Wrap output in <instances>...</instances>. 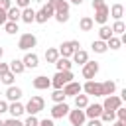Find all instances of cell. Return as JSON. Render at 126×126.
<instances>
[{"label": "cell", "instance_id": "1", "mask_svg": "<svg viewBox=\"0 0 126 126\" xmlns=\"http://www.w3.org/2000/svg\"><path fill=\"white\" fill-rule=\"evenodd\" d=\"M43 106H45V100L35 94V96H32V98L24 104V112H28V114H37V112L43 110Z\"/></svg>", "mask_w": 126, "mask_h": 126}, {"label": "cell", "instance_id": "2", "mask_svg": "<svg viewBox=\"0 0 126 126\" xmlns=\"http://www.w3.org/2000/svg\"><path fill=\"white\" fill-rule=\"evenodd\" d=\"M77 49H81V43L77 41V39H69V41H63L59 47H57V51H59V57H71Z\"/></svg>", "mask_w": 126, "mask_h": 126}, {"label": "cell", "instance_id": "3", "mask_svg": "<svg viewBox=\"0 0 126 126\" xmlns=\"http://www.w3.org/2000/svg\"><path fill=\"white\" fill-rule=\"evenodd\" d=\"M69 81H73V73L71 71H57L51 77V87L53 89H63V85H67Z\"/></svg>", "mask_w": 126, "mask_h": 126}, {"label": "cell", "instance_id": "4", "mask_svg": "<svg viewBox=\"0 0 126 126\" xmlns=\"http://www.w3.org/2000/svg\"><path fill=\"white\" fill-rule=\"evenodd\" d=\"M53 14H55V10H53V6L47 2V4H43V6L35 12V20H33V22H37V24H45L49 18H53Z\"/></svg>", "mask_w": 126, "mask_h": 126}, {"label": "cell", "instance_id": "5", "mask_svg": "<svg viewBox=\"0 0 126 126\" xmlns=\"http://www.w3.org/2000/svg\"><path fill=\"white\" fill-rule=\"evenodd\" d=\"M35 45H37V37L33 33H22L18 39V49H22V51H30Z\"/></svg>", "mask_w": 126, "mask_h": 126}, {"label": "cell", "instance_id": "6", "mask_svg": "<svg viewBox=\"0 0 126 126\" xmlns=\"http://www.w3.org/2000/svg\"><path fill=\"white\" fill-rule=\"evenodd\" d=\"M83 91L87 96H102V83H96L94 79H89L85 85H83Z\"/></svg>", "mask_w": 126, "mask_h": 126}, {"label": "cell", "instance_id": "7", "mask_svg": "<svg viewBox=\"0 0 126 126\" xmlns=\"http://www.w3.org/2000/svg\"><path fill=\"white\" fill-rule=\"evenodd\" d=\"M67 116H69L71 126H83V124H85V120H87V116H85V110H83V108L69 110V112H67Z\"/></svg>", "mask_w": 126, "mask_h": 126}, {"label": "cell", "instance_id": "8", "mask_svg": "<svg viewBox=\"0 0 126 126\" xmlns=\"http://www.w3.org/2000/svg\"><path fill=\"white\" fill-rule=\"evenodd\" d=\"M81 67H83V77H85L87 81H89V79H94L96 73H98V69H100L96 61H87V63L81 65Z\"/></svg>", "mask_w": 126, "mask_h": 126}, {"label": "cell", "instance_id": "9", "mask_svg": "<svg viewBox=\"0 0 126 126\" xmlns=\"http://www.w3.org/2000/svg\"><path fill=\"white\" fill-rule=\"evenodd\" d=\"M118 106H122V98H120V96H116V94H108V96H104L102 110H116Z\"/></svg>", "mask_w": 126, "mask_h": 126}, {"label": "cell", "instance_id": "10", "mask_svg": "<svg viewBox=\"0 0 126 126\" xmlns=\"http://www.w3.org/2000/svg\"><path fill=\"white\" fill-rule=\"evenodd\" d=\"M22 63H24L26 69H35V67L39 65V57H37V53H33V51H26V55L22 57Z\"/></svg>", "mask_w": 126, "mask_h": 126}, {"label": "cell", "instance_id": "11", "mask_svg": "<svg viewBox=\"0 0 126 126\" xmlns=\"http://www.w3.org/2000/svg\"><path fill=\"white\" fill-rule=\"evenodd\" d=\"M63 93H65V96H75V94L83 93V85L77 81H69L67 85H63Z\"/></svg>", "mask_w": 126, "mask_h": 126}, {"label": "cell", "instance_id": "12", "mask_svg": "<svg viewBox=\"0 0 126 126\" xmlns=\"http://www.w3.org/2000/svg\"><path fill=\"white\" fill-rule=\"evenodd\" d=\"M69 110L71 108H69L67 102H55L53 108H51V118H63V116H67Z\"/></svg>", "mask_w": 126, "mask_h": 126}, {"label": "cell", "instance_id": "13", "mask_svg": "<svg viewBox=\"0 0 126 126\" xmlns=\"http://www.w3.org/2000/svg\"><path fill=\"white\" fill-rule=\"evenodd\" d=\"M83 110H85V116H87V118H98V116L102 114V104H98V102L87 104Z\"/></svg>", "mask_w": 126, "mask_h": 126}, {"label": "cell", "instance_id": "14", "mask_svg": "<svg viewBox=\"0 0 126 126\" xmlns=\"http://www.w3.org/2000/svg\"><path fill=\"white\" fill-rule=\"evenodd\" d=\"M108 6H102V8H98V10H94V18H93V22H96V24H106L108 22Z\"/></svg>", "mask_w": 126, "mask_h": 126}, {"label": "cell", "instance_id": "15", "mask_svg": "<svg viewBox=\"0 0 126 126\" xmlns=\"http://www.w3.org/2000/svg\"><path fill=\"white\" fill-rule=\"evenodd\" d=\"M32 85H33V89H37V91H45V89L51 87V79H47L45 75H39V77H35V79L32 81Z\"/></svg>", "mask_w": 126, "mask_h": 126}, {"label": "cell", "instance_id": "16", "mask_svg": "<svg viewBox=\"0 0 126 126\" xmlns=\"http://www.w3.org/2000/svg\"><path fill=\"white\" fill-rule=\"evenodd\" d=\"M22 89L20 87H16V85H10L8 89H6V100H10V102H14V100H20L22 98Z\"/></svg>", "mask_w": 126, "mask_h": 126}, {"label": "cell", "instance_id": "17", "mask_svg": "<svg viewBox=\"0 0 126 126\" xmlns=\"http://www.w3.org/2000/svg\"><path fill=\"white\" fill-rule=\"evenodd\" d=\"M8 112H10L14 118H20V116L24 114V104H22L20 100H14V102L8 104Z\"/></svg>", "mask_w": 126, "mask_h": 126}, {"label": "cell", "instance_id": "18", "mask_svg": "<svg viewBox=\"0 0 126 126\" xmlns=\"http://www.w3.org/2000/svg\"><path fill=\"white\" fill-rule=\"evenodd\" d=\"M20 20L22 22H26V24H32L33 20H35V10L33 8H22V14H20Z\"/></svg>", "mask_w": 126, "mask_h": 126}, {"label": "cell", "instance_id": "19", "mask_svg": "<svg viewBox=\"0 0 126 126\" xmlns=\"http://www.w3.org/2000/svg\"><path fill=\"white\" fill-rule=\"evenodd\" d=\"M71 57H73V63H77V65H85V63L89 61V53H87L85 49H77Z\"/></svg>", "mask_w": 126, "mask_h": 126}, {"label": "cell", "instance_id": "20", "mask_svg": "<svg viewBox=\"0 0 126 126\" xmlns=\"http://www.w3.org/2000/svg\"><path fill=\"white\" fill-rule=\"evenodd\" d=\"M93 28H94V22H93L91 16H83V18L79 20V30H81V32H91Z\"/></svg>", "mask_w": 126, "mask_h": 126}, {"label": "cell", "instance_id": "21", "mask_svg": "<svg viewBox=\"0 0 126 126\" xmlns=\"http://www.w3.org/2000/svg\"><path fill=\"white\" fill-rule=\"evenodd\" d=\"M55 67H57V71H71L73 63H71V59H69V57H57Z\"/></svg>", "mask_w": 126, "mask_h": 126}, {"label": "cell", "instance_id": "22", "mask_svg": "<svg viewBox=\"0 0 126 126\" xmlns=\"http://www.w3.org/2000/svg\"><path fill=\"white\" fill-rule=\"evenodd\" d=\"M8 67H10V71H12L14 75H22V73L26 71V67H24L22 59H12V61L8 63Z\"/></svg>", "mask_w": 126, "mask_h": 126}, {"label": "cell", "instance_id": "23", "mask_svg": "<svg viewBox=\"0 0 126 126\" xmlns=\"http://www.w3.org/2000/svg\"><path fill=\"white\" fill-rule=\"evenodd\" d=\"M108 14H110L114 20H122V16H124V6H122V4H112V8H108Z\"/></svg>", "mask_w": 126, "mask_h": 126}, {"label": "cell", "instance_id": "24", "mask_svg": "<svg viewBox=\"0 0 126 126\" xmlns=\"http://www.w3.org/2000/svg\"><path fill=\"white\" fill-rule=\"evenodd\" d=\"M20 14H22V10H20L18 6H10V8L6 10V18H8L10 22H18V20H20Z\"/></svg>", "mask_w": 126, "mask_h": 126}, {"label": "cell", "instance_id": "25", "mask_svg": "<svg viewBox=\"0 0 126 126\" xmlns=\"http://www.w3.org/2000/svg\"><path fill=\"white\" fill-rule=\"evenodd\" d=\"M114 91H116V83L114 81H104L102 83V96H108V94H114Z\"/></svg>", "mask_w": 126, "mask_h": 126}, {"label": "cell", "instance_id": "26", "mask_svg": "<svg viewBox=\"0 0 126 126\" xmlns=\"http://www.w3.org/2000/svg\"><path fill=\"white\" fill-rule=\"evenodd\" d=\"M91 47H93V51L94 53H106V41H102V39H94L93 43H91Z\"/></svg>", "mask_w": 126, "mask_h": 126}, {"label": "cell", "instance_id": "27", "mask_svg": "<svg viewBox=\"0 0 126 126\" xmlns=\"http://www.w3.org/2000/svg\"><path fill=\"white\" fill-rule=\"evenodd\" d=\"M57 57H59L57 47H47V49H45V61H47V63H55Z\"/></svg>", "mask_w": 126, "mask_h": 126}, {"label": "cell", "instance_id": "28", "mask_svg": "<svg viewBox=\"0 0 126 126\" xmlns=\"http://www.w3.org/2000/svg\"><path fill=\"white\" fill-rule=\"evenodd\" d=\"M110 30H112V35H122V33L126 32V26H124V22H122V20H116V22H114V26H112Z\"/></svg>", "mask_w": 126, "mask_h": 126}, {"label": "cell", "instance_id": "29", "mask_svg": "<svg viewBox=\"0 0 126 126\" xmlns=\"http://www.w3.org/2000/svg\"><path fill=\"white\" fill-rule=\"evenodd\" d=\"M112 35V30H110V26H106V24H102L100 26V30H98V39H102V41H106L108 37Z\"/></svg>", "mask_w": 126, "mask_h": 126}, {"label": "cell", "instance_id": "30", "mask_svg": "<svg viewBox=\"0 0 126 126\" xmlns=\"http://www.w3.org/2000/svg\"><path fill=\"white\" fill-rule=\"evenodd\" d=\"M89 104V96L87 94H75V108H85Z\"/></svg>", "mask_w": 126, "mask_h": 126}, {"label": "cell", "instance_id": "31", "mask_svg": "<svg viewBox=\"0 0 126 126\" xmlns=\"http://www.w3.org/2000/svg\"><path fill=\"white\" fill-rule=\"evenodd\" d=\"M98 118H100L102 124H104V122H114V120H116V114H114V110H102V114H100Z\"/></svg>", "mask_w": 126, "mask_h": 126}, {"label": "cell", "instance_id": "32", "mask_svg": "<svg viewBox=\"0 0 126 126\" xmlns=\"http://www.w3.org/2000/svg\"><path fill=\"white\" fill-rule=\"evenodd\" d=\"M120 37H116V35H110L108 39H106V47H110V49H120Z\"/></svg>", "mask_w": 126, "mask_h": 126}, {"label": "cell", "instance_id": "33", "mask_svg": "<svg viewBox=\"0 0 126 126\" xmlns=\"http://www.w3.org/2000/svg\"><path fill=\"white\" fill-rule=\"evenodd\" d=\"M14 79H16V75L12 73V71H8V73H4V75H0V83H4V85H14Z\"/></svg>", "mask_w": 126, "mask_h": 126}, {"label": "cell", "instance_id": "34", "mask_svg": "<svg viewBox=\"0 0 126 126\" xmlns=\"http://www.w3.org/2000/svg\"><path fill=\"white\" fill-rule=\"evenodd\" d=\"M65 93H63V89H55L53 91V94H51V100L53 102H65Z\"/></svg>", "mask_w": 126, "mask_h": 126}, {"label": "cell", "instance_id": "35", "mask_svg": "<svg viewBox=\"0 0 126 126\" xmlns=\"http://www.w3.org/2000/svg\"><path fill=\"white\" fill-rule=\"evenodd\" d=\"M4 30H6V33H16V32H20V30H18V22H10V20L4 24Z\"/></svg>", "mask_w": 126, "mask_h": 126}, {"label": "cell", "instance_id": "36", "mask_svg": "<svg viewBox=\"0 0 126 126\" xmlns=\"http://www.w3.org/2000/svg\"><path fill=\"white\" fill-rule=\"evenodd\" d=\"M114 114H116V118H118V120L126 122V108H124V106H118V108L114 110Z\"/></svg>", "mask_w": 126, "mask_h": 126}, {"label": "cell", "instance_id": "37", "mask_svg": "<svg viewBox=\"0 0 126 126\" xmlns=\"http://www.w3.org/2000/svg\"><path fill=\"white\" fill-rule=\"evenodd\" d=\"M39 124V120L35 118V114H30L26 120H24V126H37Z\"/></svg>", "mask_w": 126, "mask_h": 126}, {"label": "cell", "instance_id": "38", "mask_svg": "<svg viewBox=\"0 0 126 126\" xmlns=\"http://www.w3.org/2000/svg\"><path fill=\"white\" fill-rule=\"evenodd\" d=\"M4 126H24V122L20 120V118H8V120H4Z\"/></svg>", "mask_w": 126, "mask_h": 126}, {"label": "cell", "instance_id": "39", "mask_svg": "<svg viewBox=\"0 0 126 126\" xmlns=\"http://www.w3.org/2000/svg\"><path fill=\"white\" fill-rule=\"evenodd\" d=\"M102 6H106L104 0H93V10H98V8H102Z\"/></svg>", "mask_w": 126, "mask_h": 126}, {"label": "cell", "instance_id": "40", "mask_svg": "<svg viewBox=\"0 0 126 126\" xmlns=\"http://www.w3.org/2000/svg\"><path fill=\"white\" fill-rule=\"evenodd\" d=\"M87 126H102V122H100V118H89Z\"/></svg>", "mask_w": 126, "mask_h": 126}, {"label": "cell", "instance_id": "41", "mask_svg": "<svg viewBox=\"0 0 126 126\" xmlns=\"http://www.w3.org/2000/svg\"><path fill=\"white\" fill-rule=\"evenodd\" d=\"M37 126H55V124H53V118H43V120H39Z\"/></svg>", "mask_w": 126, "mask_h": 126}, {"label": "cell", "instance_id": "42", "mask_svg": "<svg viewBox=\"0 0 126 126\" xmlns=\"http://www.w3.org/2000/svg\"><path fill=\"white\" fill-rule=\"evenodd\" d=\"M16 6L22 10V8H28L30 6V0H16Z\"/></svg>", "mask_w": 126, "mask_h": 126}, {"label": "cell", "instance_id": "43", "mask_svg": "<svg viewBox=\"0 0 126 126\" xmlns=\"http://www.w3.org/2000/svg\"><path fill=\"white\" fill-rule=\"evenodd\" d=\"M10 6H12V0H0V8L2 10H8Z\"/></svg>", "mask_w": 126, "mask_h": 126}, {"label": "cell", "instance_id": "44", "mask_svg": "<svg viewBox=\"0 0 126 126\" xmlns=\"http://www.w3.org/2000/svg\"><path fill=\"white\" fill-rule=\"evenodd\" d=\"M8 112V100H0V114Z\"/></svg>", "mask_w": 126, "mask_h": 126}, {"label": "cell", "instance_id": "45", "mask_svg": "<svg viewBox=\"0 0 126 126\" xmlns=\"http://www.w3.org/2000/svg\"><path fill=\"white\" fill-rule=\"evenodd\" d=\"M6 22H8V18H6V10L0 8V26H4Z\"/></svg>", "mask_w": 126, "mask_h": 126}, {"label": "cell", "instance_id": "46", "mask_svg": "<svg viewBox=\"0 0 126 126\" xmlns=\"http://www.w3.org/2000/svg\"><path fill=\"white\" fill-rule=\"evenodd\" d=\"M8 71H10L8 63H2V61H0V75H4V73H8Z\"/></svg>", "mask_w": 126, "mask_h": 126}, {"label": "cell", "instance_id": "47", "mask_svg": "<svg viewBox=\"0 0 126 126\" xmlns=\"http://www.w3.org/2000/svg\"><path fill=\"white\" fill-rule=\"evenodd\" d=\"M112 126H126V122H122V120H116Z\"/></svg>", "mask_w": 126, "mask_h": 126}, {"label": "cell", "instance_id": "48", "mask_svg": "<svg viewBox=\"0 0 126 126\" xmlns=\"http://www.w3.org/2000/svg\"><path fill=\"white\" fill-rule=\"evenodd\" d=\"M69 2H71V4H77V6H81V4H83V0H69Z\"/></svg>", "mask_w": 126, "mask_h": 126}, {"label": "cell", "instance_id": "49", "mask_svg": "<svg viewBox=\"0 0 126 126\" xmlns=\"http://www.w3.org/2000/svg\"><path fill=\"white\" fill-rule=\"evenodd\" d=\"M2 57H4V49L0 47V61H2Z\"/></svg>", "mask_w": 126, "mask_h": 126}, {"label": "cell", "instance_id": "50", "mask_svg": "<svg viewBox=\"0 0 126 126\" xmlns=\"http://www.w3.org/2000/svg\"><path fill=\"white\" fill-rule=\"evenodd\" d=\"M0 126H4V120H2V118H0Z\"/></svg>", "mask_w": 126, "mask_h": 126}]
</instances>
